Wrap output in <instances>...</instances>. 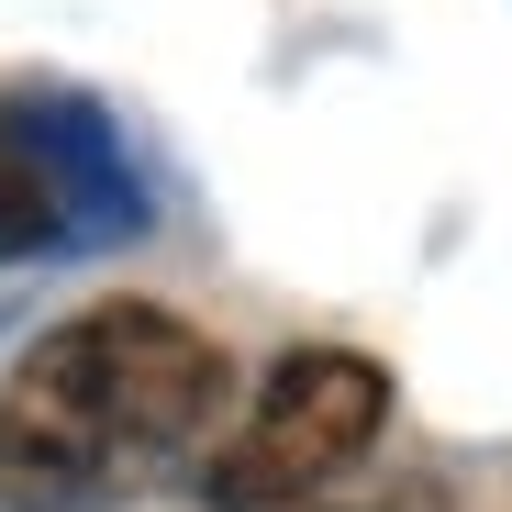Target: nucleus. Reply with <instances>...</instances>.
I'll list each match as a JSON object with an SVG mask.
<instances>
[{
	"label": "nucleus",
	"instance_id": "obj_1",
	"mask_svg": "<svg viewBox=\"0 0 512 512\" xmlns=\"http://www.w3.org/2000/svg\"><path fill=\"white\" fill-rule=\"evenodd\" d=\"M223 346L167 301H90L0 379V512H123L212 457Z\"/></svg>",
	"mask_w": 512,
	"mask_h": 512
},
{
	"label": "nucleus",
	"instance_id": "obj_2",
	"mask_svg": "<svg viewBox=\"0 0 512 512\" xmlns=\"http://www.w3.org/2000/svg\"><path fill=\"white\" fill-rule=\"evenodd\" d=\"M390 435V368L357 346H290L256 379L245 423L212 435L201 501L212 512H312L334 479H357V457Z\"/></svg>",
	"mask_w": 512,
	"mask_h": 512
},
{
	"label": "nucleus",
	"instance_id": "obj_3",
	"mask_svg": "<svg viewBox=\"0 0 512 512\" xmlns=\"http://www.w3.org/2000/svg\"><path fill=\"white\" fill-rule=\"evenodd\" d=\"M0 145H12L34 167V190L56 201L67 245H112L145 223V179H134V156L112 134L101 101H78V90H12L0 101Z\"/></svg>",
	"mask_w": 512,
	"mask_h": 512
}]
</instances>
